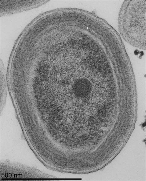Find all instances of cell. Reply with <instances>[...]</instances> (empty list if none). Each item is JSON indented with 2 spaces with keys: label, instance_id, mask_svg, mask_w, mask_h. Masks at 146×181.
<instances>
[{
  "label": "cell",
  "instance_id": "obj_1",
  "mask_svg": "<svg viewBox=\"0 0 146 181\" xmlns=\"http://www.w3.org/2000/svg\"><path fill=\"white\" fill-rule=\"evenodd\" d=\"M120 12V32L130 44L145 49L146 1H126Z\"/></svg>",
  "mask_w": 146,
  "mask_h": 181
}]
</instances>
